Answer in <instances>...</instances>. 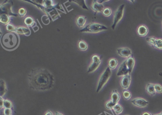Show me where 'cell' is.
<instances>
[{
    "label": "cell",
    "instance_id": "obj_1",
    "mask_svg": "<svg viewBox=\"0 0 162 115\" xmlns=\"http://www.w3.org/2000/svg\"><path fill=\"white\" fill-rule=\"evenodd\" d=\"M28 77L30 87L35 91H48L54 85L53 75L46 69L34 68L28 74Z\"/></svg>",
    "mask_w": 162,
    "mask_h": 115
},
{
    "label": "cell",
    "instance_id": "obj_2",
    "mask_svg": "<svg viewBox=\"0 0 162 115\" xmlns=\"http://www.w3.org/2000/svg\"><path fill=\"white\" fill-rule=\"evenodd\" d=\"M1 42L3 47L6 50H14L19 45V37L15 32H9L2 36Z\"/></svg>",
    "mask_w": 162,
    "mask_h": 115
},
{
    "label": "cell",
    "instance_id": "obj_3",
    "mask_svg": "<svg viewBox=\"0 0 162 115\" xmlns=\"http://www.w3.org/2000/svg\"><path fill=\"white\" fill-rule=\"evenodd\" d=\"M108 29L106 26L97 23H92L87 25L85 28L80 30L81 32L91 33H97L100 32Z\"/></svg>",
    "mask_w": 162,
    "mask_h": 115
},
{
    "label": "cell",
    "instance_id": "obj_4",
    "mask_svg": "<svg viewBox=\"0 0 162 115\" xmlns=\"http://www.w3.org/2000/svg\"><path fill=\"white\" fill-rule=\"evenodd\" d=\"M111 74H112L111 70L109 67H107L100 77L97 84V92H99L102 89L103 87L106 84L110 79Z\"/></svg>",
    "mask_w": 162,
    "mask_h": 115
},
{
    "label": "cell",
    "instance_id": "obj_5",
    "mask_svg": "<svg viewBox=\"0 0 162 115\" xmlns=\"http://www.w3.org/2000/svg\"><path fill=\"white\" fill-rule=\"evenodd\" d=\"M125 7V5L123 4L120 5L116 11L115 13L114 14L113 23L111 26V28L113 30L115 29L117 24L119 23L120 21L123 18L124 12Z\"/></svg>",
    "mask_w": 162,
    "mask_h": 115
},
{
    "label": "cell",
    "instance_id": "obj_6",
    "mask_svg": "<svg viewBox=\"0 0 162 115\" xmlns=\"http://www.w3.org/2000/svg\"><path fill=\"white\" fill-rule=\"evenodd\" d=\"M149 45L155 49L159 50H162V39L157 38L154 37H149L146 38Z\"/></svg>",
    "mask_w": 162,
    "mask_h": 115
},
{
    "label": "cell",
    "instance_id": "obj_7",
    "mask_svg": "<svg viewBox=\"0 0 162 115\" xmlns=\"http://www.w3.org/2000/svg\"><path fill=\"white\" fill-rule=\"evenodd\" d=\"M92 61L93 62L90 65L88 68L87 73H90L93 72L97 69L100 65L102 59L97 55H94L92 56Z\"/></svg>",
    "mask_w": 162,
    "mask_h": 115
},
{
    "label": "cell",
    "instance_id": "obj_8",
    "mask_svg": "<svg viewBox=\"0 0 162 115\" xmlns=\"http://www.w3.org/2000/svg\"><path fill=\"white\" fill-rule=\"evenodd\" d=\"M11 7L12 5L11 2H5L3 4H2L0 8L1 10V14H5L9 15L10 16H14L15 17H17L18 15L15 14H13L11 11Z\"/></svg>",
    "mask_w": 162,
    "mask_h": 115
},
{
    "label": "cell",
    "instance_id": "obj_9",
    "mask_svg": "<svg viewBox=\"0 0 162 115\" xmlns=\"http://www.w3.org/2000/svg\"><path fill=\"white\" fill-rule=\"evenodd\" d=\"M131 102L134 106L139 107H145L149 104L148 101L141 98H134L131 101Z\"/></svg>",
    "mask_w": 162,
    "mask_h": 115
},
{
    "label": "cell",
    "instance_id": "obj_10",
    "mask_svg": "<svg viewBox=\"0 0 162 115\" xmlns=\"http://www.w3.org/2000/svg\"><path fill=\"white\" fill-rule=\"evenodd\" d=\"M117 53L119 56L124 58H128L132 55V51L128 47H122L117 49Z\"/></svg>",
    "mask_w": 162,
    "mask_h": 115
},
{
    "label": "cell",
    "instance_id": "obj_11",
    "mask_svg": "<svg viewBox=\"0 0 162 115\" xmlns=\"http://www.w3.org/2000/svg\"><path fill=\"white\" fill-rule=\"evenodd\" d=\"M131 82V74H128L127 75L123 76L121 80L120 84L122 88L127 89L129 87Z\"/></svg>",
    "mask_w": 162,
    "mask_h": 115
},
{
    "label": "cell",
    "instance_id": "obj_12",
    "mask_svg": "<svg viewBox=\"0 0 162 115\" xmlns=\"http://www.w3.org/2000/svg\"><path fill=\"white\" fill-rule=\"evenodd\" d=\"M129 73L128 67L126 66L125 60L121 64L120 66L119 67L116 75L117 76H124L127 75Z\"/></svg>",
    "mask_w": 162,
    "mask_h": 115
},
{
    "label": "cell",
    "instance_id": "obj_13",
    "mask_svg": "<svg viewBox=\"0 0 162 115\" xmlns=\"http://www.w3.org/2000/svg\"><path fill=\"white\" fill-rule=\"evenodd\" d=\"M125 62H126V66L128 67V70H129V73L131 74L135 65V60L134 58L132 56L129 58L126 59Z\"/></svg>",
    "mask_w": 162,
    "mask_h": 115
},
{
    "label": "cell",
    "instance_id": "obj_14",
    "mask_svg": "<svg viewBox=\"0 0 162 115\" xmlns=\"http://www.w3.org/2000/svg\"><path fill=\"white\" fill-rule=\"evenodd\" d=\"M92 9L96 13L103 12L105 9L104 5L98 2L97 1H93L92 5Z\"/></svg>",
    "mask_w": 162,
    "mask_h": 115
},
{
    "label": "cell",
    "instance_id": "obj_15",
    "mask_svg": "<svg viewBox=\"0 0 162 115\" xmlns=\"http://www.w3.org/2000/svg\"><path fill=\"white\" fill-rule=\"evenodd\" d=\"M15 32L20 34L21 35H24L26 36H29L31 34V32L29 29L26 27H21V26L16 27Z\"/></svg>",
    "mask_w": 162,
    "mask_h": 115
},
{
    "label": "cell",
    "instance_id": "obj_16",
    "mask_svg": "<svg viewBox=\"0 0 162 115\" xmlns=\"http://www.w3.org/2000/svg\"><path fill=\"white\" fill-rule=\"evenodd\" d=\"M137 32L140 37H145L148 35V29L147 26L141 25L138 28Z\"/></svg>",
    "mask_w": 162,
    "mask_h": 115
},
{
    "label": "cell",
    "instance_id": "obj_17",
    "mask_svg": "<svg viewBox=\"0 0 162 115\" xmlns=\"http://www.w3.org/2000/svg\"><path fill=\"white\" fill-rule=\"evenodd\" d=\"M120 99V95L119 92H117L116 89L113 90L112 95H111V101L115 103L116 104H118L119 101Z\"/></svg>",
    "mask_w": 162,
    "mask_h": 115
},
{
    "label": "cell",
    "instance_id": "obj_18",
    "mask_svg": "<svg viewBox=\"0 0 162 115\" xmlns=\"http://www.w3.org/2000/svg\"><path fill=\"white\" fill-rule=\"evenodd\" d=\"M146 91L149 95L151 96L155 95L156 94V92L154 89V84L150 83H148L146 87Z\"/></svg>",
    "mask_w": 162,
    "mask_h": 115
},
{
    "label": "cell",
    "instance_id": "obj_19",
    "mask_svg": "<svg viewBox=\"0 0 162 115\" xmlns=\"http://www.w3.org/2000/svg\"><path fill=\"white\" fill-rule=\"evenodd\" d=\"M0 92H1V97H2V96L5 94L7 92V87L5 83L3 80L1 79L0 80Z\"/></svg>",
    "mask_w": 162,
    "mask_h": 115
},
{
    "label": "cell",
    "instance_id": "obj_20",
    "mask_svg": "<svg viewBox=\"0 0 162 115\" xmlns=\"http://www.w3.org/2000/svg\"><path fill=\"white\" fill-rule=\"evenodd\" d=\"M10 17L8 15L5 14H2L0 15V21L4 25H8L10 21Z\"/></svg>",
    "mask_w": 162,
    "mask_h": 115
},
{
    "label": "cell",
    "instance_id": "obj_21",
    "mask_svg": "<svg viewBox=\"0 0 162 115\" xmlns=\"http://www.w3.org/2000/svg\"><path fill=\"white\" fill-rule=\"evenodd\" d=\"M119 64V62L115 58H111L109 60V66L111 70L115 69Z\"/></svg>",
    "mask_w": 162,
    "mask_h": 115
},
{
    "label": "cell",
    "instance_id": "obj_22",
    "mask_svg": "<svg viewBox=\"0 0 162 115\" xmlns=\"http://www.w3.org/2000/svg\"><path fill=\"white\" fill-rule=\"evenodd\" d=\"M77 24L79 28H82L85 25L86 23V17L84 16H79L77 20Z\"/></svg>",
    "mask_w": 162,
    "mask_h": 115
},
{
    "label": "cell",
    "instance_id": "obj_23",
    "mask_svg": "<svg viewBox=\"0 0 162 115\" xmlns=\"http://www.w3.org/2000/svg\"><path fill=\"white\" fill-rule=\"evenodd\" d=\"M113 110L116 115H119L123 112V108L121 105L119 104H116L113 107Z\"/></svg>",
    "mask_w": 162,
    "mask_h": 115
},
{
    "label": "cell",
    "instance_id": "obj_24",
    "mask_svg": "<svg viewBox=\"0 0 162 115\" xmlns=\"http://www.w3.org/2000/svg\"><path fill=\"white\" fill-rule=\"evenodd\" d=\"M78 47L81 50L86 51L88 48V46L86 43L83 40H80L78 42Z\"/></svg>",
    "mask_w": 162,
    "mask_h": 115
},
{
    "label": "cell",
    "instance_id": "obj_25",
    "mask_svg": "<svg viewBox=\"0 0 162 115\" xmlns=\"http://www.w3.org/2000/svg\"><path fill=\"white\" fill-rule=\"evenodd\" d=\"M24 23L28 27H33L34 23H35V22L33 18L28 17L25 19Z\"/></svg>",
    "mask_w": 162,
    "mask_h": 115
},
{
    "label": "cell",
    "instance_id": "obj_26",
    "mask_svg": "<svg viewBox=\"0 0 162 115\" xmlns=\"http://www.w3.org/2000/svg\"><path fill=\"white\" fill-rule=\"evenodd\" d=\"M4 107L5 108L11 109L13 107L12 102L8 99H5L4 103Z\"/></svg>",
    "mask_w": 162,
    "mask_h": 115
},
{
    "label": "cell",
    "instance_id": "obj_27",
    "mask_svg": "<svg viewBox=\"0 0 162 115\" xmlns=\"http://www.w3.org/2000/svg\"><path fill=\"white\" fill-rule=\"evenodd\" d=\"M123 97L125 100H129L131 98V93L129 91L125 89L124 91H123Z\"/></svg>",
    "mask_w": 162,
    "mask_h": 115
},
{
    "label": "cell",
    "instance_id": "obj_28",
    "mask_svg": "<svg viewBox=\"0 0 162 115\" xmlns=\"http://www.w3.org/2000/svg\"><path fill=\"white\" fill-rule=\"evenodd\" d=\"M116 104L115 103H114L111 100L109 101L106 102V109L109 110H112L113 109V107L115 106Z\"/></svg>",
    "mask_w": 162,
    "mask_h": 115
},
{
    "label": "cell",
    "instance_id": "obj_29",
    "mask_svg": "<svg viewBox=\"0 0 162 115\" xmlns=\"http://www.w3.org/2000/svg\"><path fill=\"white\" fill-rule=\"evenodd\" d=\"M102 14L105 17H110L111 15L112 14V10L110 8H105L102 12Z\"/></svg>",
    "mask_w": 162,
    "mask_h": 115
},
{
    "label": "cell",
    "instance_id": "obj_30",
    "mask_svg": "<svg viewBox=\"0 0 162 115\" xmlns=\"http://www.w3.org/2000/svg\"><path fill=\"white\" fill-rule=\"evenodd\" d=\"M154 89L156 93H162V86L159 84H154Z\"/></svg>",
    "mask_w": 162,
    "mask_h": 115
},
{
    "label": "cell",
    "instance_id": "obj_31",
    "mask_svg": "<svg viewBox=\"0 0 162 115\" xmlns=\"http://www.w3.org/2000/svg\"><path fill=\"white\" fill-rule=\"evenodd\" d=\"M6 29L10 32H15L16 27L11 24H8L6 26Z\"/></svg>",
    "mask_w": 162,
    "mask_h": 115
},
{
    "label": "cell",
    "instance_id": "obj_32",
    "mask_svg": "<svg viewBox=\"0 0 162 115\" xmlns=\"http://www.w3.org/2000/svg\"><path fill=\"white\" fill-rule=\"evenodd\" d=\"M73 1L75 2L76 3L81 6L83 9L88 10V8L87 7L86 5H85V1Z\"/></svg>",
    "mask_w": 162,
    "mask_h": 115
},
{
    "label": "cell",
    "instance_id": "obj_33",
    "mask_svg": "<svg viewBox=\"0 0 162 115\" xmlns=\"http://www.w3.org/2000/svg\"><path fill=\"white\" fill-rule=\"evenodd\" d=\"M26 12L27 11L24 8H21V9H19V16H20L21 17H24L26 15Z\"/></svg>",
    "mask_w": 162,
    "mask_h": 115
},
{
    "label": "cell",
    "instance_id": "obj_34",
    "mask_svg": "<svg viewBox=\"0 0 162 115\" xmlns=\"http://www.w3.org/2000/svg\"><path fill=\"white\" fill-rule=\"evenodd\" d=\"M3 113L4 115H12V110L10 108H4Z\"/></svg>",
    "mask_w": 162,
    "mask_h": 115
},
{
    "label": "cell",
    "instance_id": "obj_35",
    "mask_svg": "<svg viewBox=\"0 0 162 115\" xmlns=\"http://www.w3.org/2000/svg\"><path fill=\"white\" fill-rule=\"evenodd\" d=\"M0 100H1V108L2 109V108L4 107V103L5 99L2 98V97H0Z\"/></svg>",
    "mask_w": 162,
    "mask_h": 115
},
{
    "label": "cell",
    "instance_id": "obj_36",
    "mask_svg": "<svg viewBox=\"0 0 162 115\" xmlns=\"http://www.w3.org/2000/svg\"><path fill=\"white\" fill-rule=\"evenodd\" d=\"M45 115H53L52 112L50 110L47 111L46 113H45Z\"/></svg>",
    "mask_w": 162,
    "mask_h": 115
},
{
    "label": "cell",
    "instance_id": "obj_37",
    "mask_svg": "<svg viewBox=\"0 0 162 115\" xmlns=\"http://www.w3.org/2000/svg\"><path fill=\"white\" fill-rule=\"evenodd\" d=\"M142 115H152L151 113H148V112H145Z\"/></svg>",
    "mask_w": 162,
    "mask_h": 115
},
{
    "label": "cell",
    "instance_id": "obj_38",
    "mask_svg": "<svg viewBox=\"0 0 162 115\" xmlns=\"http://www.w3.org/2000/svg\"><path fill=\"white\" fill-rule=\"evenodd\" d=\"M55 115H63L62 113H59V112H55Z\"/></svg>",
    "mask_w": 162,
    "mask_h": 115
},
{
    "label": "cell",
    "instance_id": "obj_39",
    "mask_svg": "<svg viewBox=\"0 0 162 115\" xmlns=\"http://www.w3.org/2000/svg\"><path fill=\"white\" fill-rule=\"evenodd\" d=\"M162 115V114H161V113H159V114H155V115Z\"/></svg>",
    "mask_w": 162,
    "mask_h": 115
},
{
    "label": "cell",
    "instance_id": "obj_40",
    "mask_svg": "<svg viewBox=\"0 0 162 115\" xmlns=\"http://www.w3.org/2000/svg\"><path fill=\"white\" fill-rule=\"evenodd\" d=\"M161 114H162V112H161Z\"/></svg>",
    "mask_w": 162,
    "mask_h": 115
},
{
    "label": "cell",
    "instance_id": "obj_41",
    "mask_svg": "<svg viewBox=\"0 0 162 115\" xmlns=\"http://www.w3.org/2000/svg\"></svg>",
    "mask_w": 162,
    "mask_h": 115
},
{
    "label": "cell",
    "instance_id": "obj_42",
    "mask_svg": "<svg viewBox=\"0 0 162 115\" xmlns=\"http://www.w3.org/2000/svg\"></svg>",
    "mask_w": 162,
    "mask_h": 115
}]
</instances>
